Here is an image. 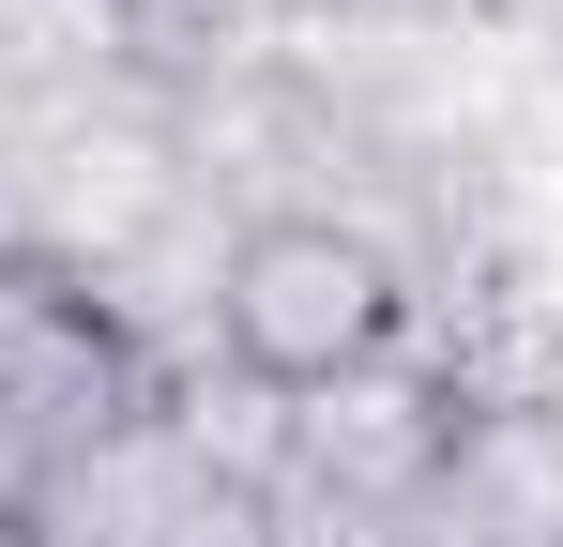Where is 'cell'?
<instances>
[{"mask_svg":"<svg viewBox=\"0 0 563 547\" xmlns=\"http://www.w3.org/2000/svg\"><path fill=\"white\" fill-rule=\"evenodd\" d=\"M198 213L184 153H168V107L153 91H92V107H31L0 137V259L107 289L137 244H168Z\"/></svg>","mask_w":563,"mask_h":547,"instance_id":"obj_1","label":"cell"},{"mask_svg":"<svg viewBox=\"0 0 563 547\" xmlns=\"http://www.w3.org/2000/svg\"><path fill=\"white\" fill-rule=\"evenodd\" d=\"M411 335V274L380 259L351 213H260L213 259V365H244L260 395H320Z\"/></svg>","mask_w":563,"mask_h":547,"instance_id":"obj_2","label":"cell"},{"mask_svg":"<svg viewBox=\"0 0 563 547\" xmlns=\"http://www.w3.org/2000/svg\"><path fill=\"white\" fill-rule=\"evenodd\" d=\"M457 426H472L457 380L396 335L380 365L320 380V395H289V471H275V487H335V502H366V517H427V487H442Z\"/></svg>","mask_w":563,"mask_h":547,"instance_id":"obj_3","label":"cell"},{"mask_svg":"<svg viewBox=\"0 0 563 547\" xmlns=\"http://www.w3.org/2000/svg\"><path fill=\"white\" fill-rule=\"evenodd\" d=\"M153 411V380L107 350V320L62 289V274L0 259V487H31L46 456H77L92 426Z\"/></svg>","mask_w":563,"mask_h":547,"instance_id":"obj_4","label":"cell"},{"mask_svg":"<svg viewBox=\"0 0 563 547\" xmlns=\"http://www.w3.org/2000/svg\"><path fill=\"white\" fill-rule=\"evenodd\" d=\"M442 15H457L472 46H503V62H533V46L563 31V0H442Z\"/></svg>","mask_w":563,"mask_h":547,"instance_id":"obj_5","label":"cell"}]
</instances>
